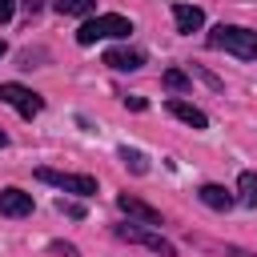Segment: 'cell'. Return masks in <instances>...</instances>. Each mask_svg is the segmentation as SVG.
<instances>
[{
	"mask_svg": "<svg viewBox=\"0 0 257 257\" xmlns=\"http://www.w3.org/2000/svg\"><path fill=\"white\" fill-rule=\"evenodd\" d=\"M209 48H221V52H233L241 60H253L257 56V32L245 28V24H217L209 32Z\"/></svg>",
	"mask_w": 257,
	"mask_h": 257,
	"instance_id": "6da1fadb",
	"label": "cell"
},
{
	"mask_svg": "<svg viewBox=\"0 0 257 257\" xmlns=\"http://www.w3.org/2000/svg\"><path fill=\"white\" fill-rule=\"evenodd\" d=\"M133 32V24L124 20V16H116V12H104V16H92V20H84L80 28H76V44H96V40H116V36H128Z\"/></svg>",
	"mask_w": 257,
	"mask_h": 257,
	"instance_id": "7a4b0ae2",
	"label": "cell"
},
{
	"mask_svg": "<svg viewBox=\"0 0 257 257\" xmlns=\"http://www.w3.org/2000/svg\"><path fill=\"white\" fill-rule=\"evenodd\" d=\"M36 181L60 189V193H76V197H92L96 193V177L88 173H60V169H36Z\"/></svg>",
	"mask_w": 257,
	"mask_h": 257,
	"instance_id": "3957f363",
	"label": "cell"
},
{
	"mask_svg": "<svg viewBox=\"0 0 257 257\" xmlns=\"http://www.w3.org/2000/svg\"><path fill=\"white\" fill-rule=\"evenodd\" d=\"M112 233H116L120 241H128V245L153 249V253H161V257H177V245H173V241H165L161 233H153L149 225H116Z\"/></svg>",
	"mask_w": 257,
	"mask_h": 257,
	"instance_id": "277c9868",
	"label": "cell"
},
{
	"mask_svg": "<svg viewBox=\"0 0 257 257\" xmlns=\"http://www.w3.org/2000/svg\"><path fill=\"white\" fill-rule=\"evenodd\" d=\"M0 100H4V104H12L24 120H32V116L44 108L40 92H32V88H24V84H16V80H4V84H0Z\"/></svg>",
	"mask_w": 257,
	"mask_h": 257,
	"instance_id": "5b68a950",
	"label": "cell"
},
{
	"mask_svg": "<svg viewBox=\"0 0 257 257\" xmlns=\"http://www.w3.org/2000/svg\"><path fill=\"white\" fill-rule=\"evenodd\" d=\"M116 209H120V213H128V217H133V221H141V225H161V213H157L149 201L133 197V193H120V197H116Z\"/></svg>",
	"mask_w": 257,
	"mask_h": 257,
	"instance_id": "8992f818",
	"label": "cell"
},
{
	"mask_svg": "<svg viewBox=\"0 0 257 257\" xmlns=\"http://www.w3.org/2000/svg\"><path fill=\"white\" fill-rule=\"evenodd\" d=\"M104 64L116 68V72H137V68L145 64V52H141V48H128V44H116V48L104 52Z\"/></svg>",
	"mask_w": 257,
	"mask_h": 257,
	"instance_id": "52a82bcc",
	"label": "cell"
},
{
	"mask_svg": "<svg viewBox=\"0 0 257 257\" xmlns=\"http://www.w3.org/2000/svg\"><path fill=\"white\" fill-rule=\"evenodd\" d=\"M173 24H177L181 36H193V32L205 28V12L197 4H173Z\"/></svg>",
	"mask_w": 257,
	"mask_h": 257,
	"instance_id": "ba28073f",
	"label": "cell"
},
{
	"mask_svg": "<svg viewBox=\"0 0 257 257\" xmlns=\"http://www.w3.org/2000/svg\"><path fill=\"white\" fill-rule=\"evenodd\" d=\"M0 213L4 217H28L32 213V193H24V189H0Z\"/></svg>",
	"mask_w": 257,
	"mask_h": 257,
	"instance_id": "9c48e42d",
	"label": "cell"
},
{
	"mask_svg": "<svg viewBox=\"0 0 257 257\" xmlns=\"http://www.w3.org/2000/svg\"><path fill=\"white\" fill-rule=\"evenodd\" d=\"M165 108H169L177 120H185L189 128H205V124H209V116H205L197 104H189V100H177V96H173V100H165Z\"/></svg>",
	"mask_w": 257,
	"mask_h": 257,
	"instance_id": "30bf717a",
	"label": "cell"
},
{
	"mask_svg": "<svg viewBox=\"0 0 257 257\" xmlns=\"http://www.w3.org/2000/svg\"><path fill=\"white\" fill-rule=\"evenodd\" d=\"M201 205H209V209H217V213H225L229 205H233V193L229 189H221V185H201Z\"/></svg>",
	"mask_w": 257,
	"mask_h": 257,
	"instance_id": "8fae6325",
	"label": "cell"
},
{
	"mask_svg": "<svg viewBox=\"0 0 257 257\" xmlns=\"http://www.w3.org/2000/svg\"><path fill=\"white\" fill-rule=\"evenodd\" d=\"M237 201L245 205V209H257V173H241L237 177Z\"/></svg>",
	"mask_w": 257,
	"mask_h": 257,
	"instance_id": "7c38bea8",
	"label": "cell"
},
{
	"mask_svg": "<svg viewBox=\"0 0 257 257\" xmlns=\"http://www.w3.org/2000/svg\"><path fill=\"white\" fill-rule=\"evenodd\" d=\"M52 8L60 16H92L96 12V0H52Z\"/></svg>",
	"mask_w": 257,
	"mask_h": 257,
	"instance_id": "4fadbf2b",
	"label": "cell"
},
{
	"mask_svg": "<svg viewBox=\"0 0 257 257\" xmlns=\"http://www.w3.org/2000/svg\"><path fill=\"white\" fill-rule=\"evenodd\" d=\"M120 161H124L133 173H149V157H145L141 149H128V145H120Z\"/></svg>",
	"mask_w": 257,
	"mask_h": 257,
	"instance_id": "5bb4252c",
	"label": "cell"
},
{
	"mask_svg": "<svg viewBox=\"0 0 257 257\" xmlns=\"http://www.w3.org/2000/svg\"><path fill=\"white\" fill-rule=\"evenodd\" d=\"M161 80H165V88H173V92H185V88L193 84V80H189V72H181V68H165V76H161Z\"/></svg>",
	"mask_w": 257,
	"mask_h": 257,
	"instance_id": "9a60e30c",
	"label": "cell"
},
{
	"mask_svg": "<svg viewBox=\"0 0 257 257\" xmlns=\"http://www.w3.org/2000/svg\"><path fill=\"white\" fill-rule=\"evenodd\" d=\"M56 209H60L64 217H72V221H80V217H84V205H80V201H64V197H60V201H56Z\"/></svg>",
	"mask_w": 257,
	"mask_h": 257,
	"instance_id": "2e32d148",
	"label": "cell"
},
{
	"mask_svg": "<svg viewBox=\"0 0 257 257\" xmlns=\"http://www.w3.org/2000/svg\"><path fill=\"white\" fill-rule=\"evenodd\" d=\"M48 249H52L56 257H80V249H76V245H68V241H52Z\"/></svg>",
	"mask_w": 257,
	"mask_h": 257,
	"instance_id": "e0dca14e",
	"label": "cell"
},
{
	"mask_svg": "<svg viewBox=\"0 0 257 257\" xmlns=\"http://www.w3.org/2000/svg\"><path fill=\"white\" fill-rule=\"evenodd\" d=\"M12 12H16V0H0V24H8Z\"/></svg>",
	"mask_w": 257,
	"mask_h": 257,
	"instance_id": "ac0fdd59",
	"label": "cell"
},
{
	"mask_svg": "<svg viewBox=\"0 0 257 257\" xmlns=\"http://www.w3.org/2000/svg\"><path fill=\"white\" fill-rule=\"evenodd\" d=\"M124 104H128L133 112H145V96H124Z\"/></svg>",
	"mask_w": 257,
	"mask_h": 257,
	"instance_id": "d6986e66",
	"label": "cell"
},
{
	"mask_svg": "<svg viewBox=\"0 0 257 257\" xmlns=\"http://www.w3.org/2000/svg\"><path fill=\"white\" fill-rule=\"evenodd\" d=\"M40 4H44V0H24V8H28V12H40Z\"/></svg>",
	"mask_w": 257,
	"mask_h": 257,
	"instance_id": "ffe728a7",
	"label": "cell"
},
{
	"mask_svg": "<svg viewBox=\"0 0 257 257\" xmlns=\"http://www.w3.org/2000/svg\"><path fill=\"white\" fill-rule=\"evenodd\" d=\"M4 52H8V44H4V40H0V56H4Z\"/></svg>",
	"mask_w": 257,
	"mask_h": 257,
	"instance_id": "44dd1931",
	"label": "cell"
},
{
	"mask_svg": "<svg viewBox=\"0 0 257 257\" xmlns=\"http://www.w3.org/2000/svg\"><path fill=\"white\" fill-rule=\"evenodd\" d=\"M4 141H8V137H4V128H0V149H4Z\"/></svg>",
	"mask_w": 257,
	"mask_h": 257,
	"instance_id": "7402d4cb",
	"label": "cell"
}]
</instances>
